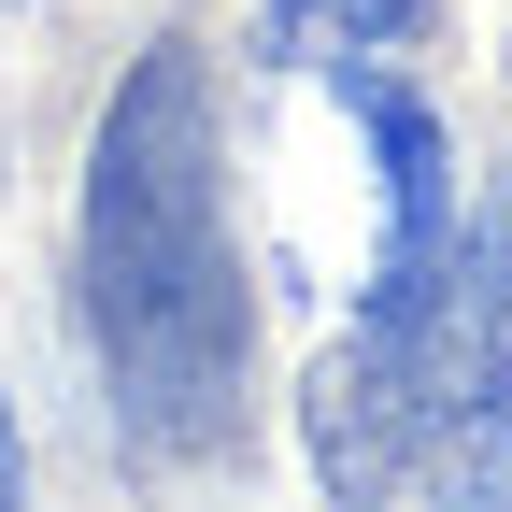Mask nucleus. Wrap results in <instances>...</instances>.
I'll use <instances>...</instances> for the list:
<instances>
[{
  "label": "nucleus",
  "mask_w": 512,
  "mask_h": 512,
  "mask_svg": "<svg viewBox=\"0 0 512 512\" xmlns=\"http://www.w3.org/2000/svg\"><path fill=\"white\" fill-rule=\"evenodd\" d=\"M86 313L128 384L143 456H214L242 413V256L214 214V100L200 57L157 43L86 157Z\"/></svg>",
  "instance_id": "1"
},
{
  "label": "nucleus",
  "mask_w": 512,
  "mask_h": 512,
  "mask_svg": "<svg viewBox=\"0 0 512 512\" xmlns=\"http://www.w3.org/2000/svg\"><path fill=\"white\" fill-rule=\"evenodd\" d=\"M427 0H271L256 15V57L271 72H356V57H413Z\"/></svg>",
  "instance_id": "2"
},
{
  "label": "nucleus",
  "mask_w": 512,
  "mask_h": 512,
  "mask_svg": "<svg viewBox=\"0 0 512 512\" xmlns=\"http://www.w3.org/2000/svg\"><path fill=\"white\" fill-rule=\"evenodd\" d=\"M0 498H15V427H0Z\"/></svg>",
  "instance_id": "3"
}]
</instances>
